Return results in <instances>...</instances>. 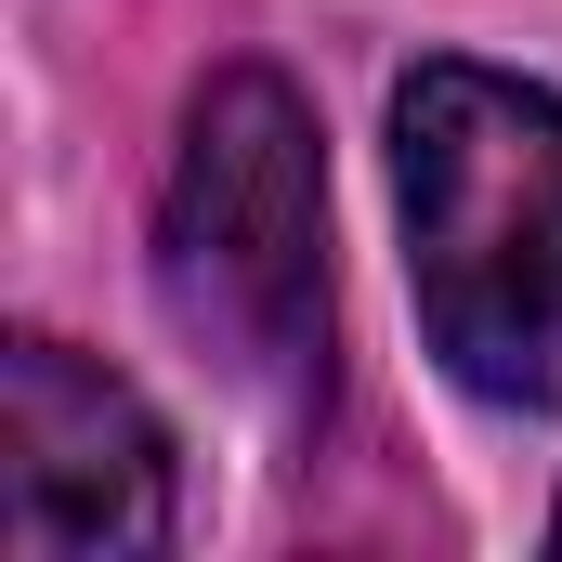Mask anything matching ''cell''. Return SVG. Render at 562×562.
<instances>
[{"mask_svg":"<svg viewBox=\"0 0 562 562\" xmlns=\"http://www.w3.org/2000/svg\"><path fill=\"white\" fill-rule=\"evenodd\" d=\"M550 537H562V510H550Z\"/></svg>","mask_w":562,"mask_h":562,"instance_id":"obj_4","label":"cell"},{"mask_svg":"<svg viewBox=\"0 0 562 562\" xmlns=\"http://www.w3.org/2000/svg\"><path fill=\"white\" fill-rule=\"evenodd\" d=\"M393 196L431 353L484 406H562V105L497 66L393 92Z\"/></svg>","mask_w":562,"mask_h":562,"instance_id":"obj_1","label":"cell"},{"mask_svg":"<svg viewBox=\"0 0 562 562\" xmlns=\"http://www.w3.org/2000/svg\"><path fill=\"white\" fill-rule=\"evenodd\" d=\"M0 550L26 562H132L170 550V431L132 380L66 340L0 353Z\"/></svg>","mask_w":562,"mask_h":562,"instance_id":"obj_3","label":"cell"},{"mask_svg":"<svg viewBox=\"0 0 562 562\" xmlns=\"http://www.w3.org/2000/svg\"><path fill=\"white\" fill-rule=\"evenodd\" d=\"M170 327L288 431L327 406V157L276 66H223L157 196Z\"/></svg>","mask_w":562,"mask_h":562,"instance_id":"obj_2","label":"cell"}]
</instances>
